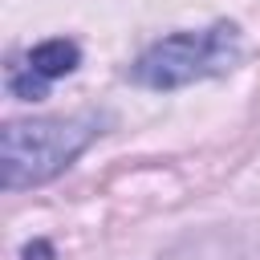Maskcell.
<instances>
[{
  "mask_svg": "<svg viewBox=\"0 0 260 260\" xmlns=\"http://www.w3.org/2000/svg\"><path fill=\"white\" fill-rule=\"evenodd\" d=\"M20 256H24V260H53V244H49V240H32V244H24Z\"/></svg>",
  "mask_w": 260,
  "mask_h": 260,
  "instance_id": "obj_4",
  "label": "cell"
},
{
  "mask_svg": "<svg viewBox=\"0 0 260 260\" xmlns=\"http://www.w3.org/2000/svg\"><path fill=\"white\" fill-rule=\"evenodd\" d=\"M77 65H81L77 41H69V37H49V41H41V45H32V49H24L20 57L8 61L4 85H8V93L20 98V102H41V98L49 93V85L61 81V77H69Z\"/></svg>",
  "mask_w": 260,
  "mask_h": 260,
  "instance_id": "obj_3",
  "label": "cell"
},
{
  "mask_svg": "<svg viewBox=\"0 0 260 260\" xmlns=\"http://www.w3.org/2000/svg\"><path fill=\"white\" fill-rule=\"evenodd\" d=\"M244 53L240 28L232 20H215L207 28H183L162 41H154L130 69V77L146 89H183L207 77H219L236 69Z\"/></svg>",
  "mask_w": 260,
  "mask_h": 260,
  "instance_id": "obj_2",
  "label": "cell"
},
{
  "mask_svg": "<svg viewBox=\"0 0 260 260\" xmlns=\"http://www.w3.org/2000/svg\"><path fill=\"white\" fill-rule=\"evenodd\" d=\"M102 134L98 114L69 118H24L0 130V183L4 191H24L57 179L69 162L85 154V146Z\"/></svg>",
  "mask_w": 260,
  "mask_h": 260,
  "instance_id": "obj_1",
  "label": "cell"
}]
</instances>
